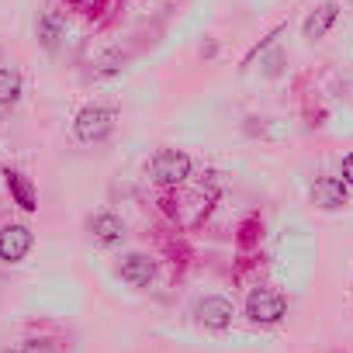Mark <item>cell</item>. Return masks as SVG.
<instances>
[{
	"mask_svg": "<svg viewBox=\"0 0 353 353\" xmlns=\"http://www.w3.org/2000/svg\"><path fill=\"white\" fill-rule=\"evenodd\" d=\"M152 176H156V184L181 188L191 176V156L184 149H159L152 159Z\"/></svg>",
	"mask_w": 353,
	"mask_h": 353,
	"instance_id": "1",
	"label": "cell"
},
{
	"mask_svg": "<svg viewBox=\"0 0 353 353\" xmlns=\"http://www.w3.org/2000/svg\"><path fill=\"white\" fill-rule=\"evenodd\" d=\"M111 128H114V111H111V108H101V104L83 108V111L77 114V121H73V135H77L80 142H87V145L108 139Z\"/></svg>",
	"mask_w": 353,
	"mask_h": 353,
	"instance_id": "2",
	"label": "cell"
},
{
	"mask_svg": "<svg viewBox=\"0 0 353 353\" xmlns=\"http://www.w3.org/2000/svg\"><path fill=\"white\" fill-rule=\"evenodd\" d=\"M32 246H35V236H32L28 225L14 222V225L0 229V260H4V263H21L32 253Z\"/></svg>",
	"mask_w": 353,
	"mask_h": 353,
	"instance_id": "3",
	"label": "cell"
},
{
	"mask_svg": "<svg viewBox=\"0 0 353 353\" xmlns=\"http://www.w3.org/2000/svg\"><path fill=\"white\" fill-rule=\"evenodd\" d=\"M284 308H288L284 294H277V291H270V288H256V291H250V298H246V315H250L253 322H277V319L284 315Z\"/></svg>",
	"mask_w": 353,
	"mask_h": 353,
	"instance_id": "4",
	"label": "cell"
},
{
	"mask_svg": "<svg viewBox=\"0 0 353 353\" xmlns=\"http://www.w3.org/2000/svg\"><path fill=\"white\" fill-rule=\"evenodd\" d=\"M198 322L201 325H208V329H225L229 322H232V301L229 298H222V294H208V298H201L198 301Z\"/></svg>",
	"mask_w": 353,
	"mask_h": 353,
	"instance_id": "5",
	"label": "cell"
},
{
	"mask_svg": "<svg viewBox=\"0 0 353 353\" xmlns=\"http://www.w3.org/2000/svg\"><path fill=\"white\" fill-rule=\"evenodd\" d=\"M87 229H90L94 243H101V246H114V243L125 239V222H121L114 212H97V215H90V219H87Z\"/></svg>",
	"mask_w": 353,
	"mask_h": 353,
	"instance_id": "6",
	"label": "cell"
},
{
	"mask_svg": "<svg viewBox=\"0 0 353 353\" xmlns=\"http://www.w3.org/2000/svg\"><path fill=\"white\" fill-rule=\"evenodd\" d=\"M118 274H121V281H128L132 288H149V284L156 281V263H152L149 256H142V253H128V256L118 263Z\"/></svg>",
	"mask_w": 353,
	"mask_h": 353,
	"instance_id": "7",
	"label": "cell"
},
{
	"mask_svg": "<svg viewBox=\"0 0 353 353\" xmlns=\"http://www.w3.org/2000/svg\"><path fill=\"white\" fill-rule=\"evenodd\" d=\"M312 201L325 212H336L346 205V184L336 181V176H322V181L312 184Z\"/></svg>",
	"mask_w": 353,
	"mask_h": 353,
	"instance_id": "8",
	"label": "cell"
},
{
	"mask_svg": "<svg viewBox=\"0 0 353 353\" xmlns=\"http://www.w3.org/2000/svg\"><path fill=\"white\" fill-rule=\"evenodd\" d=\"M4 181H8V191H11L14 205H18L25 215H32V212L39 208V198H35V188H32V181H28L25 173H18V170H8V173H4Z\"/></svg>",
	"mask_w": 353,
	"mask_h": 353,
	"instance_id": "9",
	"label": "cell"
},
{
	"mask_svg": "<svg viewBox=\"0 0 353 353\" xmlns=\"http://www.w3.org/2000/svg\"><path fill=\"white\" fill-rule=\"evenodd\" d=\"M336 14H339V8L336 4H322V8H315L308 18H305V25H301V32H305V39H322L329 28H332V21H336Z\"/></svg>",
	"mask_w": 353,
	"mask_h": 353,
	"instance_id": "10",
	"label": "cell"
},
{
	"mask_svg": "<svg viewBox=\"0 0 353 353\" xmlns=\"http://www.w3.org/2000/svg\"><path fill=\"white\" fill-rule=\"evenodd\" d=\"M63 32H66V25H63V18H59L56 11H46V14L39 18V39H42L49 49H56V46H59Z\"/></svg>",
	"mask_w": 353,
	"mask_h": 353,
	"instance_id": "11",
	"label": "cell"
},
{
	"mask_svg": "<svg viewBox=\"0 0 353 353\" xmlns=\"http://www.w3.org/2000/svg\"><path fill=\"white\" fill-rule=\"evenodd\" d=\"M21 97V77L14 70H0V108H11Z\"/></svg>",
	"mask_w": 353,
	"mask_h": 353,
	"instance_id": "12",
	"label": "cell"
},
{
	"mask_svg": "<svg viewBox=\"0 0 353 353\" xmlns=\"http://www.w3.org/2000/svg\"><path fill=\"white\" fill-rule=\"evenodd\" d=\"M21 353H56V346H52L49 339H28V343L21 346Z\"/></svg>",
	"mask_w": 353,
	"mask_h": 353,
	"instance_id": "13",
	"label": "cell"
},
{
	"mask_svg": "<svg viewBox=\"0 0 353 353\" xmlns=\"http://www.w3.org/2000/svg\"><path fill=\"white\" fill-rule=\"evenodd\" d=\"M343 184H350V188H353V152L343 159Z\"/></svg>",
	"mask_w": 353,
	"mask_h": 353,
	"instance_id": "14",
	"label": "cell"
}]
</instances>
